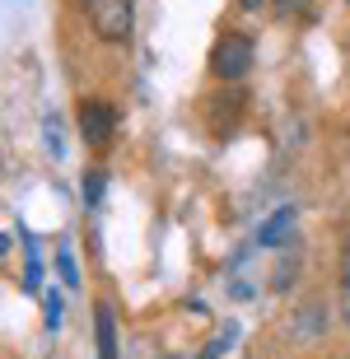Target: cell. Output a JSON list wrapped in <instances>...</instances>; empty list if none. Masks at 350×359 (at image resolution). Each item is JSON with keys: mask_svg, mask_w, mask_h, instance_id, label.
I'll use <instances>...</instances> for the list:
<instances>
[{"mask_svg": "<svg viewBox=\"0 0 350 359\" xmlns=\"http://www.w3.org/2000/svg\"><path fill=\"white\" fill-rule=\"evenodd\" d=\"M61 313H66V308H61V294H47V327H61Z\"/></svg>", "mask_w": 350, "mask_h": 359, "instance_id": "9c48e42d", "label": "cell"}, {"mask_svg": "<svg viewBox=\"0 0 350 359\" xmlns=\"http://www.w3.org/2000/svg\"><path fill=\"white\" fill-rule=\"evenodd\" d=\"M243 107H248V89H220V93L206 98V121H210L220 135H229L243 121Z\"/></svg>", "mask_w": 350, "mask_h": 359, "instance_id": "277c9868", "label": "cell"}, {"mask_svg": "<svg viewBox=\"0 0 350 359\" xmlns=\"http://www.w3.org/2000/svg\"><path fill=\"white\" fill-rule=\"evenodd\" d=\"M117 131V107L103 103V98H84L80 103V135L89 140L94 149H103Z\"/></svg>", "mask_w": 350, "mask_h": 359, "instance_id": "3957f363", "label": "cell"}, {"mask_svg": "<svg viewBox=\"0 0 350 359\" xmlns=\"http://www.w3.org/2000/svg\"><path fill=\"white\" fill-rule=\"evenodd\" d=\"M262 5H267V0H243V10H262Z\"/></svg>", "mask_w": 350, "mask_h": 359, "instance_id": "7c38bea8", "label": "cell"}, {"mask_svg": "<svg viewBox=\"0 0 350 359\" xmlns=\"http://www.w3.org/2000/svg\"><path fill=\"white\" fill-rule=\"evenodd\" d=\"M61 280H66V285H80V276H75V262H70L66 248H61Z\"/></svg>", "mask_w": 350, "mask_h": 359, "instance_id": "8fae6325", "label": "cell"}, {"mask_svg": "<svg viewBox=\"0 0 350 359\" xmlns=\"http://www.w3.org/2000/svg\"><path fill=\"white\" fill-rule=\"evenodd\" d=\"M276 10H281V14H290V19H313L318 0H276Z\"/></svg>", "mask_w": 350, "mask_h": 359, "instance_id": "52a82bcc", "label": "cell"}, {"mask_svg": "<svg viewBox=\"0 0 350 359\" xmlns=\"http://www.w3.org/2000/svg\"><path fill=\"white\" fill-rule=\"evenodd\" d=\"M341 318L350 322V243L341 248Z\"/></svg>", "mask_w": 350, "mask_h": 359, "instance_id": "8992f818", "label": "cell"}, {"mask_svg": "<svg viewBox=\"0 0 350 359\" xmlns=\"http://www.w3.org/2000/svg\"><path fill=\"white\" fill-rule=\"evenodd\" d=\"M210 70H215V80H224V84L248 80V70H253V38L224 33V38L215 42V52H210Z\"/></svg>", "mask_w": 350, "mask_h": 359, "instance_id": "7a4b0ae2", "label": "cell"}, {"mask_svg": "<svg viewBox=\"0 0 350 359\" xmlns=\"http://www.w3.org/2000/svg\"><path fill=\"white\" fill-rule=\"evenodd\" d=\"M285 229H290V210H281V215H276V219H271L267 229H262V243H281L276 233H285Z\"/></svg>", "mask_w": 350, "mask_h": 359, "instance_id": "ba28073f", "label": "cell"}, {"mask_svg": "<svg viewBox=\"0 0 350 359\" xmlns=\"http://www.w3.org/2000/svg\"><path fill=\"white\" fill-rule=\"evenodd\" d=\"M98 196H103V173H89V177H84V201L94 205Z\"/></svg>", "mask_w": 350, "mask_h": 359, "instance_id": "30bf717a", "label": "cell"}, {"mask_svg": "<svg viewBox=\"0 0 350 359\" xmlns=\"http://www.w3.org/2000/svg\"><path fill=\"white\" fill-rule=\"evenodd\" d=\"M94 327H98V359H117V318H112V308H94Z\"/></svg>", "mask_w": 350, "mask_h": 359, "instance_id": "5b68a950", "label": "cell"}, {"mask_svg": "<svg viewBox=\"0 0 350 359\" xmlns=\"http://www.w3.org/2000/svg\"><path fill=\"white\" fill-rule=\"evenodd\" d=\"M89 28L103 42H126L135 28V0H89Z\"/></svg>", "mask_w": 350, "mask_h": 359, "instance_id": "6da1fadb", "label": "cell"}]
</instances>
